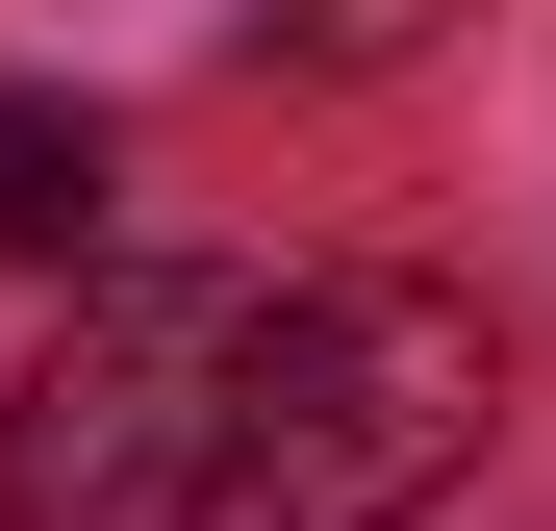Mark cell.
<instances>
[{
    "label": "cell",
    "instance_id": "3",
    "mask_svg": "<svg viewBox=\"0 0 556 531\" xmlns=\"http://www.w3.org/2000/svg\"><path fill=\"white\" fill-rule=\"evenodd\" d=\"M0 253H102V102H0Z\"/></svg>",
    "mask_w": 556,
    "mask_h": 531
},
{
    "label": "cell",
    "instance_id": "1",
    "mask_svg": "<svg viewBox=\"0 0 556 531\" xmlns=\"http://www.w3.org/2000/svg\"><path fill=\"white\" fill-rule=\"evenodd\" d=\"M253 329H278V279H76V329L26 354L0 531H203V506H253Z\"/></svg>",
    "mask_w": 556,
    "mask_h": 531
},
{
    "label": "cell",
    "instance_id": "2",
    "mask_svg": "<svg viewBox=\"0 0 556 531\" xmlns=\"http://www.w3.org/2000/svg\"><path fill=\"white\" fill-rule=\"evenodd\" d=\"M506 430V329L455 279H278L253 329V506L278 531H405Z\"/></svg>",
    "mask_w": 556,
    "mask_h": 531
}]
</instances>
